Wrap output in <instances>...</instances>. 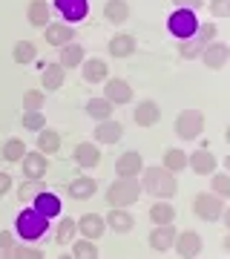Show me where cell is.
Returning <instances> with one entry per match:
<instances>
[{
	"instance_id": "53",
	"label": "cell",
	"mask_w": 230,
	"mask_h": 259,
	"mask_svg": "<svg viewBox=\"0 0 230 259\" xmlns=\"http://www.w3.org/2000/svg\"><path fill=\"white\" fill-rule=\"evenodd\" d=\"M0 259H12V256H9V253H3V250H0Z\"/></svg>"
},
{
	"instance_id": "24",
	"label": "cell",
	"mask_w": 230,
	"mask_h": 259,
	"mask_svg": "<svg viewBox=\"0 0 230 259\" xmlns=\"http://www.w3.org/2000/svg\"><path fill=\"white\" fill-rule=\"evenodd\" d=\"M104 18L112 26H124L129 20V3L127 0H107L104 3Z\"/></svg>"
},
{
	"instance_id": "47",
	"label": "cell",
	"mask_w": 230,
	"mask_h": 259,
	"mask_svg": "<svg viewBox=\"0 0 230 259\" xmlns=\"http://www.w3.org/2000/svg\"><path fill=\"white\" fill-rule=\"evenodd\" d=\"M12 190V176L9 173H3V170H0V196H6Z\"/></svg>"
},
{
	"instance_id": "29",
	"label": "cell",
	"mask_w": 230,
	"mask_h": 259,
	"mask_svg": "<svg viewBox=\"0 0 230 259\" xmlns=\"http://www.w3.org/2000/svg\"><path fill=\"white\" fill-rule=\"evenodd\" d=\"M37 150H40L43 156H52V153H58V150H61V133H58V130L43 127L40 133H37Z\"/></svg>"
},
{
	"instance_id": "38",
	"label": "cell",
	"mask_w": 230,
	"mask_h": 259,
	"mask_svg": "<svg viewBox=\"0 0 230 259\" xmlns=\"http://www.w3.org/2000/svg\"><path fill=\"white\" fill-rule=\"evenodd\" d=\"M210 193H216L219 199H230V173L224 170V173H213L210 176Z\"/></svg>"
},
{
	"instance_id": "22",
	"label": "cell",
	"mask_w": 230,
	"mask_h": 259,
	"mask_svg": "<svg viewBox=\"0 0 230 259\" xmlns=\"http://www.w3.org/2000/svg\"><path fill=\"white\" fill-rule=\"evenodd\" d=\"M75 37V26H69V23H64V20H58V23H49L46 26V44L49 47H66V44H72Z\"/></svg>"
},
{
	"instance_id": "39",
	"label": "cell",
	"mask_w": 230,
	"mask_h": 259,
	"mask_svg": "<svg viewBox=\"0 0 230 259\" xmlns=\"http://www.w3.org/2000/svg\"><path fill=\"white\" fill-rule=\"evenodd\" d=\"M72 256L75 259H98V245L92 239H75L72 242Z\"/></svg>"
},
{
	"instance_id": "8",
	"label": "cell",
	"mask_w": 230,
	"mask_h": 259,
	"mask_svg": "<svg viewBox=\"0 0 230 259\" xmlns=\"http://www.w3.org/2000/svg\"><path fill=\"white\" fill-rule=\"evenodd\" d=\"M104 98L112 104V107H124V104H132L135 93L124 78H107L104 81Z\"/></svg>"
},
{
	"instance_id": "20",
	"label": "cell",
	"mask_w": 230,
	"mask_h": 259,
	"mask_svg": "<svg viewBox=\"0 0 230 259\" xmlns=\"http://www.w3.org/2000/svg\"><path fill=\"white\" fill-rule=\"evenodd\" d=\"M121 136H124V127H121L118 121H98V127L92 130V139H95V144H115V141H121Z\"/></svg>"
},
{
	"instance_id": "18",
	"label": "cell",
	"mask_w": 230,
	"mask_h": 259,
	"mask_svg": "<svg viewBox=\"0 0 230 259\" xmlns=\"http://www.w3.org/2000/svg\"><path fill=\"white\" fill-rule=\"evenodd\" d=\"M187 167H190L193 173H199V176H213L216 167H219V161H216V156H213L210 150H196V153L187 156Z\"/></svg>"
},
{
	"instance_id": "11",
	"label": "cell",
	"mask_w": 230,
	"mask_h": 259,
	"mask_svg": "<svg viewBox=\"0 0 230 259\" xmlns=\"http://www.w3.org/2000/svg\"><path fill=\"white\" fill-rule=\"evenodd\" d=\"M78 233H81L83 239L98 242L107 233V219L98 216V213H83L81 219H78Z\"/></svg>"
},
{
	"instance_id": "48",
	"label": "cell",
	"mask_w": 230,
	"mask_h": 259,
	"mask_svg": "<svg viewBox=\"0 0 230 259\" xmlns=\"http://www.w3.org/2000/svg\"><path fill=\"white\" fill-rule=\"evenodd\" d=\"M221 225L230 231V207H224V213H221Z\"/></svg>"
},
{
	"instance_id": "21",
	"label": "cell",
	"mask_w": 230,
	"mask_h": 259,
	"mask_svg": "<svg viewBox=\"0 0 230 259\" xmlns=\"http://www.w3.org/2000/svg\"><path fill=\"white\" fill-rule=\"evenodd\" d=\"M104 219H107V228L115 231V233H129L132 228H135V216H132L127 207H112Z\"/></svg>"
},
{
	"instance_id": "19",
	"label": "cell",
	"mask_w": 230,
	"mask_h": 259,
	"mask_svg": "<svg viewBox=\"0 0 230 259\" xmlns=\"http://www.w3.org/2000/svg\"><path fill=\"white\" fill-rule=\"evenodd\" d=\"M132 118H135L138 127H156L158 121H161V107L153 98H144V101H138Z\"/></svg>"
},
{
	"instance_id": "28",
	"label": "cell",
	"mask_w": 230,
	"mask_h": 259,
	"mask_svg": "<svg viewBox=\"0 0 230 259\" xmlns=\"http://www.w3.org/2000/svg\"><path fill=\"white\" fill-rule=\"evenodd\" d=\"M32 207H35L37 213H43L46 219H55V216H61V199H58L55 193H49V190H43V193L37 196L35 202H32Z\"/></svg>"
},
{
	"instance_id": "41",
	"label": "cell",
	"mask_w": 230,
	"mask_h": 259,
	"mask_svg": "<svg viewBox=\"0 0 230 259\" xmlns=\"http://www.w3.org/2000/svg\"><path fill=\"white\" fill-rule=\"evenodd\" d=\"M43 107H46V93L43 90H29V93H23V112L43 110Z\"/></svg>"
},
{
	"instance_id": "4",
	"label": "cell",
	"mask_w": 230,
	"mask_h": 259,
	"mask_svg": "<svg viewBox=\"0 0 230 259\" xmlns=\"http://www.w3.org/2000/svg\"><path fill=\"white\" fill-rule=\"evenodd\" d=\"M175 136L181 141H196L199 136H202L204 130V112L196 110V107H187V110H181L178 115H175Z\"/></svg>"
},
{
	"instance_id": "36",
	"label": "cell",
	"mask_w": 230,
	"mask_h": 259,
	"mask_svg": "<svg viewBox=\"0 0 230 259\" xmlns=\"http://www.w3.org/2000/svg\"><path fill=\"white\" fill-rule=\"evenodd\" d=\"M43 190H46L43 182H35V179H23V182H20V187H18V199H20V202H35V199L43 193Z\"/></svg>"
},
{
	"instance_id": "15",
	"label": "cell",
	"mask_w": 230,
	"mask_h": 259,
	"mask_svg": "<svg viewBox=\"0 0 230 259\" xmlns=\"http://www.w3.org/2000/svg\"><path fill=\"white\" fill-rule=\"evenodd\" d=\"M72 158L81 170H95V167L101 164V150H98V144H92V141H81L75 147Z\"/></svg>"
},
{
	"instance_id": "3",
	"label": "cell",
	"mask_w": 230,
	"mask_h": 259,
	"mask_svg": "<svg viewBox=\"0 0 230 259\" xmlns=\"http://www.w3.org/2000/svg\"><path fill=\"white\" fill-rule=\"evenodd\" d=\"M141 182L138 179H115L110 187H107V202L110 207H132V204L141 199Z\"/></svg>"
},
{
	"instance_id": "10",
	"label": "cell",
	"mask_w": 230,
	"mask_h": 259,
	"mask_svg": "<svg viewBox=\"0 0 230 259\" xmlns=\"http://www.w3.org/2000/svg\"><path fill=\"white\" fill-rule=\"evenodd\" d=\"M202 248H204L202 233H196V231L178 233V236H175V245H173V250H175L181 259H196L199 253H202Z\"/></svg>"
},
{
	"instance_id": "45",
	"label": "cell",
	"mask_w": 230,
	"mask_h": 259,
	"mask_svg": "<svg viewBox=\"0 0 230 259\" xmlns=\"http://www.w3.org/2000/svg\"><path fill=\"white\" fill-rule=\"evenodd\" d=\"M15 245H18V233L15 231H0V250H3V253H12Z\"/></svg>"
},
{
	"instance_id": "37",
	"label": "cell",
	"mask_w": 230,
	"mask_h": 259,
	"mask_svg": "<svg viewBox=\"0 0 230 259\" xmlns=\"http://www.w3.org/2000/svg\"><path fill=\"white\" fill-rule=\"evenodd\" d=\"M204 52V44L199 37H187V40H178V55L184 61H196V58H202Z\"/></svg>"
},
{
	"instance_id": "14",
	"label": "cell",
	"mask_w": 230,
	"mask_h": 259,
	"mask_svg": "<svg viewBox=\"0 0 230 259\" xmlns=\"http://www.w3.org/2000/svg\"><path fill=\"white\" fill-rule=\"evenodd\" d=\"M207 69H221V66L230 61V47L227 44H221V40H213V44H207L202 52V58H199Z\"/></svg>"
},
{
	"instance_id": "1",
	"label": "cell",
	"mask_w": 230,
	"mask_h": 259,
	"mask_svg": "<svg viewBox=\"0 0 230 259\" xmlns=\"http://www.w3.org/2000/svg\"><path fill=\"white\" fill-rule=\"evenodd\" d=\"M141 190H144V193H150L153 199H158V202H167V199H173L175 190H178L175 173L164 170L161 164L144 167V173H141Z\"/></svg>"
},
{
	"instance_id": "42",
	"label": "cell",
	"mask_w": 230,
	"mask_h": 259,
	"mask_svg": "<svg viewBox=\"0 0 230 259\" xmlns=\"http://www.w3.org/2000/svg\"><path fill=\"white\" fill-rule=\"evenodd\" d=\"M23 130H32V133H40L46 127V115L40 110H32V112H23V118H20Z\"/></svg>"
},
{
	"instance_id": "50",
	"label": "cell",
	"mask_w": 230,
	"mask_h": 259,
	"mask_svg": "<svg viewBox=\"0 0 230 259\" xmlns=\"http://www.w3.org/2000/svg\"><path fill=\"white\" fill-rule=\"evenodd\" d=\"M58 259H75V256H72V253H61Z\"/></svg>"
},
{
	"instance_id": "43",
	"label": "cell",
	"mask_w": 230,
	"mask_h": 259,
	"mask_svg": "<svg viewBox=\"0 0 230 259\" xmlns=\"http://www.w3.org/2000/svg\"><path fill=\"white\" fill-rule=\"evenodd\" d=\"M216 35H219V26H216L213 20H204V23H199V29H196L193 37H199L204 47H207V44H213V40H216Z\"/></svg>"
},
{
	"instance_id": "13",
	"label": "cell",
	"mask_w": 230,
	"mask_h": 259,
	"mask_svg": "<svg viewBox=\"0 0 230 259\" xmlns=\"http://www.w3.org/2000/svg\"><path fill=\"white\" fill-rule=\"evenodd\" d=\"M23 179H35V182H40V179L46 176V170H49V156H43L40 150H35V153H29L23 156Z\"/></svg>"
},
{
	"instance_id": "34",
	"label": "cell",
	"mask_w": 230,
	"mask_h": 259,
	"mask_svg": "<svg viewBox=\"0 0 230 259\" xmlns=\"http://www.w3.org/2000/svg\"><path fill=\"white\" fill-rule=\"evenodd\" d=\"M161 167H164V170H170V173H181L184 167H187V153H184V150H178V147H170L164 153Z\"/></svg>"
},
{
	"instance_id": "7",
	"label": "cell",
	"mask_w": 230,
	"mask_h": 259,
	"mask_svg": "<svg viewBox=\"0 0 230 259\" xmlns=\"http://www.w3.org/2000/svg\"><path fill=\"white\" fill-rule=\"evenodd\" d=\"M52 9H55V15H61L64 23L75 26V23H81L89 15V0H55Z\"/></svg>"
},
{
	"instance_id": "25",
	"label": "cell",
	"mask_w": 230,
	"mask_h": 259,
	"mask_svg": "<svg viewBox=\"0 0 230 259\" xmlns=\"http://www.w3.org/2000/svg\"><path fill=\"white\" fill-rule=\"evenodd\" d=\"M83 61H86V49L81 47V44H66V47H61V55H58V64L64 66V69H75V66H81Z\"/></svg>"
},
{
	"instance_id": "12",
	"label": "cell",
	"mask_w": 230,
	"mask_h": 259,
	"mask_svg": "<svg viewBox=\"0 0 230 259\" xmlns=\"http://www.w3.org/2000/svg\"><path fill=\"white\" fill-rule=\"evenodd\" d=\"M52 15H55V9H52V3H49V0H29L26 20L32 23V26L46 29L49 23H52Z\"/></svg>"
},
{
	"instance_id": "9",
	"label": "cell",
	"mask_w": 230,
	"mask_h": 259,
	"mask_svg": "<svg viewBox=\"0 0 230 259\" xmlns=\"http://www.w3.org/2000/svg\"><path fill=\"white\" fill-rule=\"evenodd\" d=\"M115 173L118 179H138L144 173V158L138 150H127V153H121L118 161H115Z\"/></svg>"
},
{
	"instance_id": "30",
	"label": "cell",
	"mask_w": 230,
	"mask_h": 259,
	"mask_svg": "<svg viewBox=\"0 0 230 259\" xmlns=\"http://www.w3.org/2000/svg\"><path fill=\"white\" fill-rule=\"evenodd\" d=\"M75 236H78V222H75L72 216H64L55 228V242L58 245H72Z\"/></svg>"
},
{
	"instance_id": "33",
	"label": "cell",
	"mask_w": 230,
	"mask_h": 259,
	"mask_svg": "<svg viewBox=\"0 0 230 259\" xmlns=\"http://www.w3.org/2000/svg\"><path fill=\"white\" fill-rule=\"evenodd\" d=\"M37 58V47L35 44H32V40H18V44H15V49H12V61H15V64H32V61H35Z\"/></svg>"
},
{
	"instance_id": "52",
	"label": "cell",
	"mask_w": 230,
	"mask_h": 259,
	"mask_svg": "<svg viewBox=\"0 0 230 259\" xmlns=\"http://www.w3.org/2000/svg\"><path fill=\"white\" fill-rule=\"evenodd\" d=\"M224 141H227V144H230V127L224 130Z\"/></svg>"
},
{
	"instance_id": "31",
	"label": "cell",
	"mask_w": 230,
	"mask_h": 259,
	"mask_svg": "<svg viewBox=\"0 0 230 259\" xmlns=\"http://www.w3.org/2000/svg\"><path fill=\"white\" fill-rule=\"evenodd\" d=\"M150 222L153 225H173L175 222V207L170 202H156L150 207Z\"/></svg>"
},
{
	"instance_id": "6",
	"label": "cell",
	"mask_w": 230,
	"mask_h": 259,
	"mask_svg": "<svg viewBox=\"0 0 230 259\" xmlns=\"http://www.w3.org/2000/svg\"><path fill=\"white\" fill-rule=\"evenodd\" d=\"M193 213L202 219V222H221L224 199H219L216 193H199L193 199Z\"/></svg>"
},
{
	"instance_id": "16",
	"label": "cell",
	"mask_w": 230,
	"mask_h": 259,
	"mask_svg": "<svg viewBox=\"0 0 230 259\" xmlns=\"http://www.w3.org/2000/svg\"><path fill=\"white\" fill-rule=\"evenodd\" d=\"M81 78L83 83H104L110 78V66L104 58H86L81 64Z\"/></svg>"
},
{
	"instance_id": "46",
	"label": "cell",
	"mask_w": 230,
	"mask_h": 259,
	"mask_svg": "<svg viewBox=\"0 0 230 259\" xmlns=\"http://www.w3.org/2000/svg\"><path fill=\"white\" fill-rule=\"evenodd\" d=\"M175 9H190V12H199L204 6V0H173Z\"/></svg>"
},
{
	"instance_id": "2",
	"label": "cell",
	"mask_w": 230,
	"mask_h": 259,
	"mask_svg": "<svg viewBox=\"0 0 230 259\" xmlns=\"http://www.w3.org/2000/svg\"><path fill=\"white\" fill-rule=\"evenodd\" d=\"M15 233L20 242H40L49 233V219L43 213H37L35 207H23L15 219Z\"/></svg>"
},
{
	"instance_id": "17",
	"label": "cell",
	"mask_w": 230,
	"mask_h": 259,
	"mask_svg": "<svg viewBox=\"0 0 230 259\" xmlns=\"http://www.w3.org/2000/svg\"><path fill=\"white\" fill-rule=\"evenodd\" d=\"M175 236H178L175 225H156L150 231V248L158 250V253H164V250H170L175 245Z\"/></svg>"
},
{
	"instance_id": "27",
	"label": "cell",
	"mask_w": 230,
	"mask_h": 259,
	"mask_svg": "<svg viewBox=\"0 0 230 259\" xmlns=\"http://www.w3.org/2000/svg\"><path fill=\"white\" fill-rule=\"evenodd\" d=\"M107 49H110L112 58H132L135 49H138V44H135L132 35H115L110 44H107Z\"/></svg>"
},
{
	"instance_id": "40",
	"label": "cell",
	"mask_w": 230,
	"mask_h": 259,
	"mask_svg": "<svg viewBox=\"0 0 230 259\" xmlns=\"http://www.w3.org/2000/svg\"><path fill=\"white\" fill-rule=\"evenodd\" d=\"M9 256L12 259H46V253H43V248H37V245H23V242H18Z\"/></svg>"
},
{
	"instance_id": "35",
	"label": "cell",
	"mask_w": 230,
	"mask_h": 259,
	"mask_svg": "<svg viewBox=\"0 0 230 259\" xmlns=\"http://www.w3.org/2000/svg\"><path fill=\"white\" fill-rule=\"evenodd\" d=\"M0 156L6 158V161H12V164L23 161V156H26V144H23V139H6V144H3V150H0Z\"/></svg>"
},
{
	"instance_id": "32",
	"label": "cell",
	"mask_w": 230,
	"mask_h": 259,
	"mask_svg": "<svg viewBox=\"0 0 230 259\" xmlns=\"http://www.w3.org/2000/svg\"><path fill=\"white\" fill-rule=\"evenodd\" d=\"M112 110H115V107H112L104 95H101V98H89V101H86V115H89V118H95V121L112 118Z\"/></svg>"
},
{
	"instance_id": "49",
	"label": "cell",
	"mask_w": 230,
	"mask_h": 259,
	"mask_svg": "<svg viewBox=\"0 0 230 259\" xmlns=\"http://www.w3.org/2000/svg\"><path fill=\"white\" fill-rule=\"evenodd\" d=\"M221 248H224V250H227V253H230V231H227V236L221 239Z\"/></svg>"
},
{
	"instance_id": "26",
	"label": "cell",
	"mask_w": 230,
	"mask_h": 259,
	"mask_svg": "<svg viewBox=\"0 0 230 259\" xmlns=\"http://www.w3.org/2000/svg\"><path fill=\"white\" fill-rule=\"evenodd\" d=\"M40 81H43V87H46V93H55V90H61L66 83V69L61 64H46L43 66V72H40Z\"/></svg>"
},
{
	"instance_id": "5",
	"label": "cell",
	"mask_w": 230,
	"mask_h": 259,
	"mask_svg": "<svg viewBox=\"0 0 230 259\" xmlns=\"http://www.w3.org/2000/svg\"><path fill=\"white\" fill-rule=\"evenodd\" d=\"M202 20L196 18V12L190 9H173V15L167 18V29H170V35L178 37V40H187V37L196 35V29H199Z\"/></svg>"
},
{
	"instance_id": "44",
	"label": "cell",
	"mask_w": 230,
	"mask_h": 259,
	"mask_svg": "<svg viewBox=\"0 0 230 259\" xmlns=\"http://www.w3.org/2000/svg\"><path fill=\"white\" fill-rule=\"evenodd\" d=\"M207 12H210L213 18H230V0H210Z\"/></svg>"
},
{
	"instance_id": "23",
	"label": "cell",
	"mask_w": 230,
	"mask_h": 259,
	"mask_svg": "<svg viewBox=\"0 0 230 259\" xmlns=\"http://www.w3.org/2000/svg\"><path fill=\"white\" fill-rule=\"evenodd\" d=\"M95 190H98V182H95L92 176H78V179L69 182V199H75V202H86V199H92Z\"/></svg>"
},
{
	"instance_id": "51",
	"label": "cell",
	"mask_w": 230,
	"mask_h": 259,
	"mask_svg": "<svg viewBox=\"0 0 230 259\" xmlns=\"http://www.w3.org/2000/svg\"><path fill=\"white\" fill-rule=\"evenodd\" d=\"M224 170H227V173H230V156L224 158Z\"/></svg>"
}]
</instances>
